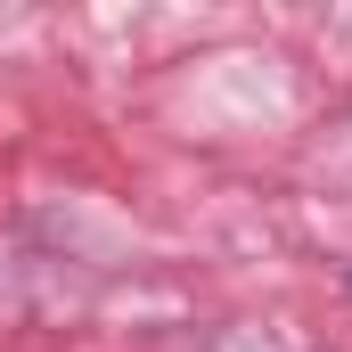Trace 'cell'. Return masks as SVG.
Instances as JSON below:
<instances>
[]
</instances>
